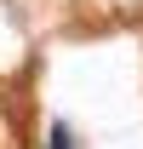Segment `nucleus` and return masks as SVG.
<instances>
[{"instance_id": "obj_1", "label": "nucleus", "mask_w": 143, "mask_h": 149, "mask_svg": "<svg viewBox=\"0 0 143 149\" xmlns=\"http://www.w3.org/2000/svg\"><path fill=\"white\" fill-rule=\"evenodd\" d=\"M46 149H69V126H52V143Z\"/></svg>"}]
</instances>
